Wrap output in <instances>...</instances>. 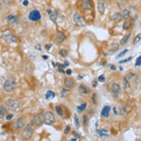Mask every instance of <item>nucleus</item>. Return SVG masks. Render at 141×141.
<instances>
[{
	"instance_id": "nucleus-10",
	"label": "nucleus",
	"mask_w": 141,
	"mask_h": 141,
	"mask_svg": "<svg viewBox=\"0 0 141 141\" xmlns=\"http://www.w3.org/2000/svg\"><path fill=\"white\" fill-rule=\"evenodd\" d=\"M25 119L24 118H19V119L16 120V123L14 124V129L16 130H19L23 128V126L25 125Z\"/></svg>"
},
{
	"instance_id": "nucleus-41",
	"label": "nucleus",
	"mask_w": 141,
	"mask_h": 141,
	"mask_svg": "<svg viewBox=\"0 0 141 141\" xmlns=\"http://www.w3.org/2000/svg\"><path fill=\"white\" fill-rule=\"evenodd\" d=\"M126 109H125V107H121V109H120V112H121V114L123 115V113H126Z\"/></svg>"
},
{
	"instance_id": "nucleus-36",
	"label": "nucleus",
	"mask_w": 141,
	"mask_h": 141,
	"mask_svg": "<svg viewBox=\"0 0 141 141\" xmlns=\"http://www.w3.org/2000/svg\"><path fill=\"white\" fill-rule=\"evenodd\" d=\"M70 130H71V126H69V125L67 126L66 128H65V130H64V134H67L70 132Z\"/></svg>"
},
{
	"instance_id": "nucleus-19",
	"label": "nucleus",
	"mask_w": 141,
	"mask_h": 141,
	"mask_svg": "<svg viewBox=\"0 0 141 141\" xmlns=\"http://www.w3.org/2000/svg\"><path fill=\"white\" fill-rule=\"evenodd\" d=\"M131 87V84H130V81L129 80H128L126 78H124L123 79V87L124 89H129Z\"/></svg>"
},
{
	"instance_id": "nucleus-12",
	"label": "nucleus",
	"mask_w": 141,
	"mask_h": 141,
	"mask_svg": "<svg viewBox=\"0 0 141 141\" xmlns=\"http://www.w3.org/2000/svg\"><path fill=\"white\" fill-rule=\"evenodd\" d=\"M7 21L8 24L11 25H17L19 24L18 18L14 15H9L7 18Z\"/></svg>"
},
{
	"instance_id": "nucleus-34",
	"label": "nucleus",
	"mask_w": 141,
	"mask_h": 141,
	"mask_svg": "<svg viewBox=\"0 0 141 141\" xmlns=\"http://www.w3.org/2000/svg\"><path fill=\"white\" fill-rule=\"evenodd\" d=\"M141 65V55H140L139 57L137 58L135 61V66L136 67H140Z\"/></svg>"
},
{
	"instance_id": "nucleus-31",
	"label": "nucleus",
	"mask_w": 141,
	"mask_h": 141,
	"mask_svg": "<svg viewBox=\"0 0 141 141\" xmlns=\"http://www.w3.org/2000/svg\"><path fill=\"white\" fill-rule=\"evenodd\" d=\"M140 41H141V33H139V34H137V36H135V38H134V42H133V44H138Z\"/></svg>"
},
{
	"instance_id": "nucleus-38",
	"label": "nucleus",
	"mask_w": 141,
	"mask_h": 141,
	"mask_svg": "<svg viewBox=\"0 0 141 141\" xmlns=\"http://www.w3.org/2000/svg\"><path fill=\"white\" fill-rule=\"evenodd\" d=\"M98 80L100 82H104L105 81V77L103 76V75H100V76L98 77Z\"/></svg>"
},
{
	"instance_id": "nucleus-16",
	"label": "nucleus",
	"mask_w": 141,
	"mask_h": 141,
	"mask_svg": "<svg viewBox=\"0 0 141 141\" xmlns=\"http://www.w3.org/2000/svg\"><path fill=\"white\" fill-rule=\"evenodd\" d=\"M110 111H111V107L109 106H106V107H104L103 108V109L101 111V116L105 118H108L109 115V113H110Z\"/></svg>"
},
{
	"instance_id": "nucleus-44",
	"label": "nucleus",
	"mask_w": 141,
	"mask_h": 141,
	"mask_svg": "<svg viewBox=\"0 0 141 141\" xmlns=\"http://www.w3.org/2000/svg\"><path fill=\"white\" fill-rule=\"evenodd\" d=\"M113 110H114V114H119L118 110H117V108H116V107H114V108H113Z\"/></svg>"
},
{
	"instance_id": "nucleus-37",
	"label": "nucleus",
	"mask_w": 141,
	"mask_h": 141,
	"mask_svg": "<svg viewBox=\"0 0 141 141\" xmlns=\"http://www.w3.org/2000/svg\"><path fill=\"white\" fill-rule=\"evenodd\" d=\"M83 120H84V123L85 124V125H87L88 124V118H87V116L86 114H84V118H83Z\"/></svg>"
},
{
	"instance_id": "nucleus-26",
	"label": "nucleus",
	"mask_w": 141,
	"mask_h": 141,
	"mask_svg": "<svg viewBox=\"0 0 141 141\" xmlns=\"http://www.w3.org/2000/svg\"><path fill=\"white\" fill-rule=\"evenodd\" d=\"M55 112H56V113H57V114L58 115V116H63V115H64V110L61 108V107H60V106H57V107H55Z\"/></svg>"
},
{
	"instance_id": "nucleus-3",
	"label": "nucleus",
	"mask_w": 141,
	"mask_h": 141,
	"mask_svg": "<svg viewBox=\"0 0 141 141\" xmlns=\"http://www.w3.org/2000/svg\"><path fill=\"white\" fill-rule=\"evenodd\" d=\"M16 87V80L13 78H8L4 83L3 89L5 92L11 93L15 89Z\"/></svg>"
},
{
	"instance_id": "nucleus-30",
	"label": "nucleus",
	"mask_w": 141,
	"mask_h": 141,
	"mask_svg": "<svg viewBox=\"0 0 141 141\" xmlns=\"http://www.w3.org/2000/svg\"><path fill=\"white\" fill-rule=\"evenodd\" d=\"M87 104L86 103H82L81 105H80V106H78V107H77V109H78V111L79 112H83V111L87 108Z\"/></svg>"
},
{
	"instance_id": "nucleus-45",
	"label": "nucleus",
	"mask_w": 141,
	"mask_h": 141,
	"mask_svg": "<svg viewBox=\"0 0 141 141\" xmlns=\"http://www.w3.org/2000/svg\"><path fill=\"white\" fill-rule=\"evenodd\" d=\"M66 73H67L68 75H70L72 74V70L69 69H68L67 70V71H66Z\"/></svg>"
},
{
	"instance_id": "nucleus-48",
	"label": "nucleus",
	"mask_w": 141,
	"mask_h": 141,
	"mask_svg": "<svg viewBox=\"0 0 141 141\" xmlns=\"http://www.w3.org/2000/svg\"><path fill=\"white\" fill-rule=\"evenodd\" d=\"M2 7H3V4H2V3L1 2H0V10L2 8Z\"/></svg>"
},
{
	"instance_id": "nucleus-9",
	"label": "nucleus",
	"mask_w": 141,
	"mask_h": 141,
	"mask_svg": "<svg viewBox=\"0 0 141 141\" xmlns=\"http://www.w3.org/2000/svg\"><path fill=\"white\" fill-rule=\"evenodd\" d=\"M73 21L77 25H78V26H84V20L78 13H75L73 14Z\"/></svg>"
},
{
	"instance_id": "nucleus-42",
	"label": "nucleus",
	"mask_w": 141,
	"mask_h": 141,
	"mask_svg": "<svg viewBox=\"0 0 141 141\" xmlns=\"http://www.w3.org/2000/svg\"><path fill=\"white\" fill-rule=\"evenodd\" d=\"M23 5L24 6H27V4H29V2L28 0H23Z\"/></svg>"
},
{
	"instance_id": "nucleus-11",
	"label": "nucleus",
	"mask_w": 141,
	"mask_h": 141,
	"mask_svg": "<svg viewBox=\"0 0 141 141\" xmlns=\"http://www.w3.org/2000/svg\"><path fill=\"white\" fill-rule=\"evenodd\" d=\"M64 82L65 87L69 89H72L75 86V81L72 78H68V77L65 78L64 80Z\"/></svg>"
},
{
	"instance_id": "nucleus-17",
	"label": "nucleus",
	"mask_w": 141,
	"mask_h": 141,
	"mask_svg": "<svg viewBox=\"0 0 141 141\" xmlns=\"http://www.w3.org/2000/svg\"><path fill=\"white\" fill-rule=\"evenodd\" d=\"M98 11L101 13L103 14L106 10V4L103 1H98Z\"/></svg>"
},
{
	"instance_id": "nucleus-28",
	"label": "nucleus",
	"mask_w": 141,
	"mask_h": 141,
	"mask_svg": "<svg viewBox=\"0 0 141 141\" xmlns=\"http://www.w3.org/2000/svg\"><path fill=\"white\" fill-rule=\"evenodd\" d=\"M98 132L100 135V137H108L109 136L107 130L100 129V130H98Z\"/></svg>"
},
{
	"instance_id": "nucleus-13",
	"label": "nucleus",
	"mask_w": 141,
	"mask_h": 141,
	"mask_svg": "<svg viewBox=\"0 0 141 141\" xmlns=\"http://www.w3.org/2000/svg\"><path fill=\"white\" fill-rule=\"evenodd\" d=\"M78 90H79V92L84 95H87L89 94L90 92V89L84 84H80V86L78 87Z\"/></svg>"
},
{
	"instance_id": "nucleus-39",
	"label": "nucleus",
	"mask_w": 141,
	"mask_h": 141,
	"mask_svg": "<svg viewBox=\"0 0 141 141\" xmlns=\"http://www.w3.org/2000/svg\"><path fill=\"white\" fill-rule=\"evenodd\" d=\"M132 58V57H129V58H127L126 60H123V61H120V64H123V63H126V62H127V61H131V59Z\"/></svg>"
},
{
	"instance_id": "nucleus-18",
	"label": "nucleus",
	"mask_w": 141,
	"mask_h": 141,
	"mask_svg": "<svg viewBox=\"0 0 141 141\" xmlns=\"http://www.w3.org/2000/svg\"><path fill=\"white\" fill-rule=\"evenodd\" d=\"M122 19V14L119 13V12H116L113 14V16H112V21L114 22H120Z\"/></svg>"
},
{
	"instance_id": "nucleus-25",
	"label": "nucleus",
	"mask_w": 141,
	"mask_h": 141,
	"mask_svg": "<svg viewBox=\"0 0 141 141\" xmlns=\"http://www.w3.org/2000/svg\"><path fill=\"white\" fill-rule=\"evenodd\" d=\"M126 78L128 80H129V81H131V80H137V75L136 74H134V73H129L126 76Z\"/></svg>"
},
{
	"instance_id": "nucleus-1",
	"label": "nucleus",
	"mask_w": 141,
	"mask_h": 141,
	"mask_svg": "<svg viewBox=\"0 0 141 141\" xmlns=\"http://www.w3.org/2000/svg\"><path fill=\"white\" fill-rule=\"evenodd\" d=\"M22 103L19 100L15 98H9L5 101V107L11 112H16L21 108Z\"/></svg>"
},
{
	"instance_id": "nucleus-33",
	"label": "nucleus",
	"mask_w": 141,
	"mask_h": 141,
	"mask_svg": "<svg viewBox=\"0 0 141 141\" xmlns=\"http://www.w3.org/2000/svg\"><path fill=\"white\" fill-rule=\"evenodd\" d=\"M74 120H75V126H76L78 129L80 128V122H79V119L78 118V116L76 114L74 115Z\"/></svg>"
},
{
	"instance_id": "nucleus-46",
	"label": "nucleus",
	"mask_w": 141,
	"mask_h": 141,
	"mask_svg": "<svg viewBox=\"0 0 141 141\" xmlns=\"http://www.w3.org/2000/svg\"><path fill=\"white\" fill-rule=\"evenodd\" d=\"M39 46H40L39 44H37L36 46L35 47H36V50H41V48H38V47H39Z\"/></svg>"
},
{
	"instance_id": "nucleus-15",
	"label": "nucleus",
	"mask_w": 141,
	"mask_h": 141,
	"mask_svg": "<svg viewBox=\"0 0 141 141\" xmlns=\"http://www.w3.org/2000/svg\"><path fill=\"white\" fill-rule=\"evenodd\" d=\"M65 38H66V36H65V35L62 32H58L56 33V35H55V42H56V43L61 44L64 41Z\"/></svg>"
},
{
	"instance_id": "nucleus-24",
	"label": "nucleus",
	"mask_w": 141,
	"mask_h": 141,
	"mask_svg": "<svg viewBox=\"0 0 141 141\" xmlns=\"http://www.w3.org/2000/svg\"><path fill=\"white\" fill-rule=\"evenodd\" d=\"M6 114V109L4 108L3 105H0V119L4 118V117L5 116Z\"/></svg>"
},
{
	"instance_id": "nucleus-49",
	"label": "nucleus",
	"mask_w": 141,
	"mask_h": 141,
	"mask_svg": "<svg viewBox=\"0 0 141 141\" xmlns=\"http://www.w3.org/2000/svg\"><path fill=\"white\" fill-rule=\"evenodd\" d=\"M69 141H77V139L76 138H72V139H71Z\"/></svg>"
},
{
	"instance_id": "nucleus-22",
	"label": "nucleus",
	"mask_w": 141,
	"mask_h": 141,
	"mask_svg": "<svg viewBox=\"0 0 141 141\" xmlns=\"http://www.w3.org/2000/svg\"><path fill=\"white\" fill-rule=\"evenodd\" d=\"M110 51L112 52H116L117 50L119 49V44L118 43H115V42H113L110 44Z\"/></svg>"
},
{
	"instance_id": "nucleus-4",
	"label": "nucleus",
	"mask_w": 141,
	"mask_h": 141,
	"mask_svg": "<svg viewBox=\"0 0 141 141\" xmlns=\"http://www.w3.org/2000/svg\"><path fill=\"white\" fill-rule=\"evenodd\" d=\"M55 123V117L53 112H46L43 114V123L46 125H53Z\"/></svg>"
},
{
	"instance_id": "nucleus-47",
	"label": "nucleus",
	"mask_w": 141,
	"mask_h": 141,
	"mask_svg": "<svg viewBox=\"0 0 141 141\" xmlns=\"http://www.w3.org/2000/svg\"><path fill=\"white\" fill-rule=\"evenodd\" d=\"M111 69H113V70H114V69H116V68H115V67H114V65L112 64V66H111Z\"/></svg>"
},
{
	"instance_id": "nucleus-32",
	"label": "nucleus",
	"mask_w": 141,
	"mask_h": 141,
	"mask_svg": "<svg viewBox=\"0 0 141 141\" xmlns=\"http://www.w3.org/2000/svg\"><path fill=\"white\" fill-rule=\"evenodd\" d=\"M128 53V50L127 49H125V50H123L122 52H120L117 56H116V58H122V57H123L124 55Z\"/></svg>"
},
{
	"instance_id": "nucleus-21",
	"label": "nucleus",
	"mask_w": 141,
	"mask_h": 141,
	"mask_svg": "<svg viewBox=\"0 0 141 141\" xmlns=\"http://www.w3.org/2000/svg\"><path fill=\"white\" fill-rule=\"evenodd\" d=\"M55 96V92H53V91H50V90H49V91L47 92L46 95H45V98H46V100H50V99L54 98Z\"/></svg>"
},
{
	"instance_id": "nucleus-6",
	"label": "nucleus",
	"mask_w": 141,
	"mask_h": 141,
	"mask_svg": "<svg viewBox=\"0 0 141 141\" xmlns=\"http://www.w3.org/2000/svg\"><path fill=\"white\" fill-rule=\"evenodd\" d=\"M28 19L32 22H37L42 19L41 13L38 10H33L28 14Z\"/></svg>"
},
{
	"instance_id": "nucleus-20",
	"label": "nucleus",
	"mask_w": 141,
	"mask_h": 141,
	"mask_svg": "<svg viewBox=\"0 0 141 141\" xmlns=\"http://www.w3.org/2000/svg\"><path fill=\"white\" fill-rule=\"evenodd\" d=\"M130 36H131V33L126 34V36H124L122 38V39L120 40V44H121V45H124V44H126V43L129 42V38H130Z\"/></svg>"
},
{
	"instance_id": "nucleus-50",
	"label": "nucleus",
	"mask_w": 141,
	"mask_h": 141,
	"mask_svg": "<svg viewBox=\"0 0 141 141\" xmlns=\"http://www.w3.org/2000/svg\"><path fill=\"white\" fill-rule=\"evenodd\" d=\"M43 58H45V60H46V59H47V58H48V57H47V56H46V55H44V56H43Z\"/></svg>"
},
{
	"instance_id": "nucleus-2",
	"label": "nucleus",
	"mask_w": 141,
	"mask_h": 141,
	"mask_svg": "<svg viewBox=\"0 0 141 141\" xmlns=\"http://www.w3.org/2000/svg\"><path fill=\"white\" fill-rule=\"evenodd\" d=\"M2 38L8 44H11V43H18L19 42V39L18 38L15 36V35L9 30H5L3 33H2Z\"/></svg>"
},
{
	"instance_id": "nucleus-27",
	"label": "nucleus",
	"mask_w": 141,
	"mask_h": 141,
	"mask_svg": "<svg viewBox=\"0 0 141 141\" xmlns=\"http://www.w3.org/2000/svg\"><path fill=\"white\" fill-rule=\"evenodd\" d=\"M131 27V21L130 20H126L125 21L123 25V29L124 30H128Z\"/></svg>"
},
{
	"instance_id": "nucleus-51",
	"label": "nucleus",
	"mask_w": 141,
	"mask_h": 141,
	"mask_svg": "<svg viewBox=\"0 0 141 141\" xmlns=\"http://www.w3.org/2000/svg\"><path fill=\"white\" fill-rule=\"evenodd\" d=\"M121 1H125V0H121Z\"/></svg>"
},
{
	"instance_id": "nucleus-29",
	"label": "nucleus",
	"mask_w": 141,
	"mask_h": 141,
	"mask_svg": "<svg viewBox=\"0 0 141 141\" xmlns=\"http://www.w3.org/2000/svg\"><path fill=\"white\" fill-rule=\"evenodd\" d=\"M58 18V13L56 11H53L50 14V19L52 20L53 22H56V19Z\"/></svg>"
},
{
	"instance_id": "nucleus-40",
	"label": "nucleus",
	"mask_w": 141,
	"mask_h": 141,
	"mask_svg": "<svg viewBox=\"0 0 141 141\" xmlns=\"http://www.w3.org/2000/svg\"><path fill=\"white\" fill-rule=\"evenodd\" d=\"M13 118V114H8V115H7V116H6V119L8 120H11Z\"/></svg>"
},
{
	"instance_id": "nucleus-7",
	"label": "nucleus",
	"mask_w": 141,
	"mask_h": 141,
	"mask_svg": "<svg viewBox=\"0 0 141 141\" xmlns=\"http://www.w3.org/2000/svg\"><path fill=\"white\" fill-rule=\"evenodd\" d=\"M120 92H121V88H120V86L118 84L114 83L112 85V93L113 97L115 98H118L120 96Z\"/></svg>"
},
{
	"instance_id": "nucleus-14",
	"label": "nucleus",
	"mask_w": 141,
	"mask_h": 141,
	"mask_svg": "<svg viewBox=\"0 0 141 141\" xmlns=\"http://www.w3.org/2000/svg\"><path fill=\"white\" fill-rule=\"evenodd\" d=\"M81 6L84 10H87V11H90V10L92 9V3L90 0H83Z\"/></svg>"
},
{
	"instance_id": "nucleus-5",
	"label": "nucleus",
	"mask_w": 141,
	"mask_h": 141,
	"mask_svg": "<svg viewBox=\"0 0 141 141\" xmlns=\"http://www.w3.org/2000/svg\"><path fill=\"white\" fill-rule=\"evenodd\" d=\"M33 132H34V126L32 123L28 124L23 131L22 137L25 140L30 139L31 137V136L33 135Z\"/></svg>"
},
{
	"instance_id": "nucleus-23",
	"label": "nucleus",
	"mask_w": 141,
	"mask_h": 141,
	"mask_svg": "<svg viewBox=\"0 0 141 141\" xmlns=\"http://www.w3.org/2000/svg\"><path fill=\"white\" fill-rule=\"evenodd\" d=\"M122 18L124 19H127L129 18L130 15H131V13H130V11H129V10L127 9H125L122 12Z\"/></svg>"
},
{
	"instance_id": "nucleus-8",
	"label": "nucleus",
	"mask_w": 141,
	"mask_h": 141,
	"mask_svg": "<svg viewBox=\"0 0 141 141\" xmlns=\"http://www.w3.org/2000/svg\"><path fill=\"white\" fill-rule=\"evenodd\" d=\"M31 123L36 126H39L43 123V114H38L35 116L32 120Z\"/></svg>"
},
{
	"instance_id": "nucleus-43",
	"label": "nucleus",
	"mask_w": 141,
	"mask_h": 141,
	"mask_svg": "<svg viewBox=\"0 0 141 141\" xmlns=\"http://www.w3.org/2000/svg\"><path fill=\"white\" fill-rule=\"evenodd\" d=\"M51 46H52V45L50 44H47L45 45V49L47 50H49L50 49V47H51Z\"/></svg>"
},
{
	"instance_id": "nucleus-35",
	"label": "nucleus",
	"mask_w": 141,
	"mask_h": 141,
	"mask_svg": "<svg viewBox=\"0 0 141 141\" xmlns=\"http://www.w3.org/2000/svg\"><path fill=\"white\" fill-rule=\"evenodd\" d=\"M59 53H60V55H61L62 57H66L67 55V51L66 50H64V49H62V50H60Z\"/></svg>"
}]
</instances>
